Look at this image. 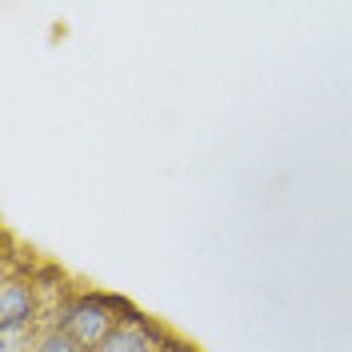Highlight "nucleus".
<instances>
[{
	"mask_svg": "<svg viewBox=\"0 0 352 352\" xmlns=\"http://www.w3.org/2000/svg\"><path fill=\"white\" fill-rule=\"evenodd\" d=\"M32 352H88V349H80L65 329H56V324H52L48 332L36 336V349H32Z\"/></svg>",
	"mask_w": 352,
	"mask_h": 352,
	"instance_id": "nucleus-4",
	"label": "nucleus"
},
{
	"mask_svg": "<svg viewBox=\"0 0 352 352\" xmlns=\"http://www.w3.org/2000/svg\"><path fill=\"white\" fill-rule=\"evenodd\" d=\"M168 332H160L156 324H148L144 316H129L109 332V340L96 352H160Z\"/></svg>",
	"mask_w": 352,
	"mask_h": 352,
	"instance_id": "nucleus-3",
	"label": "nucleus"
},
{
	"mask_svg": "<svg viewBox=\"0 0 352 352\" xmlns=\"http://www.w3.org/2000/svg\"><path fill=\"white\" fill-rule=\"evenodd\" d=\"M41 316V300H36V285L8 276L0 288V332H32Z\"/></svg>",
	"mask_w": 352,
	"mask_h": 352,
	"instance_id": "nucleus-2",
	"label": "nucleus"
},
{
	"mask_svg": "<svg viewBox=\"0 0 352 352\" xmlns=\"http://www.w3.org/2000/svg\"><path fill=\"white\" fill-rule=\"evenodd\" d=\"M136 316L124 300H116V296H100V292H85V296H72L60 312H56V329H65L80 349L96 352L104 340H109V332L120 324V320H129Z\"/></svg>",
	"mask_w": 352,
	"mask_h": 352,
	"instance_id": "nucleus-1",
	"label": "nucleus"
},
{
	"mask_svg": "<svg viewBox=\"0 0 352 352\" xmlns=\"http://www.w3.org/2000/svg\"><path fill=\"white\" fill-rule=\"evenodd\" d=\"M36 336L32 332H0V352H32Z\"/></svg>",
	"mask_w": 352,
	"mask_h": 352,
	"instance_id": "nucleus-5",
	"label": "nucleus"
},
{
	"mask_svg": "<svg viewBox=\"0 0 352 352\" xmlns=\"http://www.w3.org/2000/svg\"><path fill=\"white\" fill-rule=\"evenodd\" d=\"M160 352H197V349H192V344H184V340H176V336H164Z\"/></svg>",
	"mask_w": 352,
	"mask_h": 352,
	"instance_id": "nucleus-6",
	"label": "nucleus"
}]
</instances>
